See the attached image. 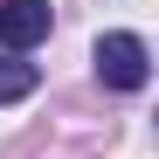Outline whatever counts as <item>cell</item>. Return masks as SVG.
<instances>
[{"label":"cell","instance_id":"1","mask_svg":"<svg viewBox=\"0 0 159 159\" xmlns=\"http://www.w3.org/2000/svg\"><path fill=\"white\" fill-rule=\"evenodd\" d=\"M97 76H104V83H111V90H145V76H152V56H145V42L139 35H97Z\"/></svg>","mask_w":159,"mask_h":159},{"label":"cell","instance_id":"2","mask_svg":"<svg viewBox=\"0 0 159 159\" xmlns=\"http://www.w3.org/2000/svg\"><path fill=\"white\" fill-rule=\"evenodd\" d=\"M48 28H56V14H48V0H0V42L14 48H35Z\"/></svg>","mask_w":159,"mask_h":159},{"label":"cell","instance_id":"3","mask_svg":"<svg viewBox=\"0 0 159 159\" xmlns=\"http://www.w3.org/2000/svg\"><path fill=\"white\" fill-rule=\"evenodd\" d=\"M35 83H42V69H35V62H21V56H7V62H0V104H21Z\"/></svg>","mask_w":159,"mask_h":159}]
</instances>
